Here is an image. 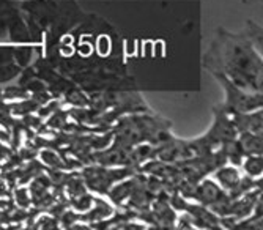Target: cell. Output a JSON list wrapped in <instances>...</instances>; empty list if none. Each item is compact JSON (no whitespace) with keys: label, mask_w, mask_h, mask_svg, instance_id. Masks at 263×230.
<instances>
[{"label":"cell","mask_w":263,"mask_h":230,"mask_svg":"<svg viewBox=\"0 0 263 230\" xmlns=\"http://www.w3.org/2000/svg\"><path fill=\"white\" fill-rule=\"evenodd\" d=\"M227 66L235 79H243V85L255 82L257 76L260 74V63L257 57L251 52L249 48H245L241 44L230 46V51L227 52Z\"/></svg>","instance_id":"cell-1"}]
</instances>
